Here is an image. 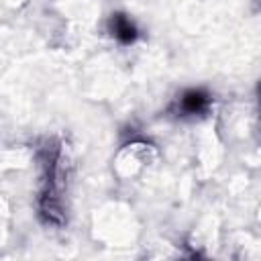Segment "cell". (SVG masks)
<instances>
[{"instance_id":"1","label":"cell","mask_w":261,"mask_h":261,"mask_svg":"<svg viewBox=\"0 0 261 261\" xmlns=\"http://www.w3.org/2000/svg\"><path fill=\"white\" fill-rule=\"evenodd\" d=\"M206 102H208V100H206V96L194 90V92H188V94L181 98V108H184L186 112H190V114H196V112L204 110Z\"/></svg>"},{"instance_id":"2","label":"cell","mask_w":261,"mask_h":261,"mask_svg":"<svg viewBox=\"0 0 261 261\" xmlns=\"http://www.w3.org/2000/svg\"><path fill=\"white\" fill-rule=\"evenodd\" d=\"M112 27H114V35H116L120 41L128 43V41L135 39V27H133L130 20H126L124 16H114V18H112Z\"/></svg>"}]
</instances>
